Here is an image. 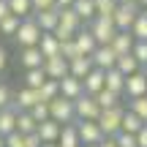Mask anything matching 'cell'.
<instances>
[{
  "mask_svg": "<svg viewBox=\"0 0 147 147\" xmlns=\"http://www.w3.org/2000/svg\"><path fill=\"white\" fill-rule=\"evenodd\" d=\"M90 36L95 38V44L98 47H109L112 44V38L117 36V27H115V22L112 19H106V16H95L93 22H90Z\"/></svg>",
  "mask_w": 147,
  "mask_h": 147,
  "instance_id": "6da1fadb",
  "label": "cell"
},
{
  "mask_svg": "<svg viewBox=\"0 0 147 147\" xmlns=\"http://www.w3.org/2000/svg\"><path fill=\"white\" fill-rule=\"evenodd\" d=\"M14 41L19 44V49L38 47V41H41V30H38V25L33 22V16H27V19H22V22H19V30H16Z\"/></svg>",
  "mask_w": 147,
  "mask_h": 147,
  "instance_id": "7a4b0ae2",
  "label": "cell"
},
{
  "mask_svg": "<svg viewBox=\"0 0 147 147\" xmlns=\"http://www.w3.org/2000/svg\"><path fill=\"white\" fill-rule=\"evenodd\" d=\"M123 106H115V109H104L98 115V128H101V134H104L106 139H112L115 134H120V123H123Z\"/></svg>",
  "mask_w": 147,
  "mask_h": 147,
  "instance_id": "3957f363",
  "label": "cell"
},
{
  "mask_svg": "<svg viewBox=\"0 0 147 147\" xmlns=\"http://www.w3.org/2000/svg\"><path fill=\"white\" fill-rule=\"evenodd\" d=\"M139 11H142V8H139L136 3L117 5V8H115V14H112V22H115L117 33H131L134 22H136V16H139Z\"/></svg>",
  "mask_w": 147,
  "mask_h": 147,
  "instance_id": "277c9868",
  "label": "cell"
},
{
  "mask_svg": "<svg viewBox=\"0 0 147 147\" xmlns=\"http://www.w3.org/2000/svg\"><path fill=\"white\" fill-rule=\"evenodd\" d=\"M98 115H101V109H98V104H95L93 95H84L82 93L76 101H74V117H76L79 123H82V120L95 123V120H98Z\"/></svg>",
  "mask_w": 147,
  "mask_h": 147,
  "instance_id": "5b68a950",
  "label": "cell"
},
{
  "mask_svg": "<svg viewBox=\"0 0 147 147\" xmlns=\"http://www.w3.org/2000/svg\"><path fill=\"white\" fill-rule=\"evenodd\" d=\"M49 120L52 123H57V125H65V123H74L76 117H74V104L71 101H65V98H55V101H49Z\"/></svg>",
  "mask_w": 147,
  "mask_h": 147,
  "instance_id": "8992f818",
  "label": "cell"
},
{
  "mask_svg": "<svg viewBox=\"0 0 147 147\" xmlns=\"http://www.w3.org/2000/svg\"><path fill=\"white\" fill-rule=\"evenodd\" d=\"M76 125V136H79V147L82 144H101L104 142V134H101V128H98V123H87V120H82V123H74Z\"/></svg>",
  "mask_w": 147,
  "mask_h": 147,
  "instance_id": "52a82bcc",
  "label": "cell"
},
{
  "mask_svg": "<svg viewBox=\"0 0 147 147\" xmlns=\"http://www.w3.org/2000/svg\"><path fill=\"white\" fill-rule=\"evenodd\" d=\"M41 71H44V76H47V79H52V82H60V79H65V76H68V63H65V60L57 55V57L44 60Z\"/></svg>",
  "mask_w": 147,
  "mask_h": 147,
  "instance_id": "ba28073f",
  "label": "cell"
},
{
  "mask_svg": "<svg viewBox=\"0 0 147 147\" xmlns=\"http://www.w3.org/2000/svg\"><path fill=\"white\" fill-rule=\"evenodd\" d=\"M123 95H128V101L147 95V79L142 76V71H136V74H131V76H125V87H123Z\"/></svg>",
  "mask_w": 147,
  "mask_h": 147,
  "instance_id": "9c48e42d",
  "label": "cell"
},
{
  "mask_svg": "<svg viewBox=\"0 0 147 147\" xmlns=\"http://www.w3.org/2000/svg\"><path fill=\"white\" fill-rule=\"evenodd\" d=\"M90 60H93V68H98V71H109V68H115L117 55L112 52V47H98L93 55H90Z\"/></svg>",
  "mask_w": 147,
  "mask_h": 147,
  "instance_id": "30bf717a",
  "label": "cell"
},
{
  "mask_svg": "<svg viewBox=\"0 0 147 147\" xmlns=\"http://www.w3.org/2000/svg\"><path fill=\"white\" fill-rule=\"evenodd\" d=\"M57 87H60V98H65V101H76L79 95L84 93L82 90V82H79V79H74V76H65V79H60L57 82Z\"/></svg>",
  "mask_w": 147,
  "mask_h": 147,
  "instance_id": "8fae6325",
  "label": "cell"
},
{
  "mask_svg": "<svg viewBox=\"0 0 147 147\" xmlns=\"http://www.w3.org/2000/svg\"><path fill=\"white\" fill-rule=\"evenodd\" d=\"M36 104H38V93L30 90V87H19V93L14 95V109L16 112H30Z\"/></svg>",
  "mask_w": 147,
  "mask_h": 147,
  "instance_id": "7c38bea8",
  "label": "cell"
},
{
  "mask_svg": "<svg viewBox=\"0 0 147 147\" xmlns=\"http://www.w3.org/2000/svg\"><path fill=\"white\" fill-rule=\"evenodd\" d=\"M57 27H63L65 33L76 36V33L82 30V22H79V16L74 14L71 8H60V11H57Z\"/></svg>",
  "mask_w": 147,
  "mask_h": 147,
  "instance_id": "4fadbf2b",
  "label": "cell"
},
{
  "mask_svg": "<svg viewBox=\"0 0 147 147\" xmlns=\"http://www.w3.org/2000/svg\"><path fill=\"white\" fill-rule=\"evenodd\" d=\"M74 44H76V49H79V55H82V57H90V55L98 49V44H95V38L90 36L87 27H82V30L74 36Z\"/></svg>",
  "mask_w": 147,
  "mask_h": 147,
  "instance_id": "5bb4252c",
  "label": "cell"
},
{
  "mask_svg": "<svg viewBox=\"0 0 147 147\" xmlns=\"http://www.w3.org/2000/svg\"><path fill=\"white\" fill-rule=\"evenodd\" d=\"M36 136L41 139V144H57L60 125H57V123H52V120H44V123H38V128H36Z\"/></svg>",
  "mask_w": 147,
  "mask_h": 147,
  "instance_id": "9a60e30c",
  "label": "cell"
},
{
  "mask_svg": "<svg viewBox=\"0 0 147 147\" xmlns=\"http://www.w3.org/2000/svg\"><path fill=\"white\" fill-rule=\"evenodd\" d=\"M19 65L25 71H33V68H41L44 65V57L38 52V47H30V49H19Z\"/></svg>",
  "mask_w": 147,
  "mask_h": 147,
  "instance_id": "2e32d148",
  "label": "cell"
},
{
  "mask_svg": "<svg viewBox=\"0 0 147 147\" xmlns=\"http://www.w3.org/2000/svg\"><path fill=\"white\" fill-rule=\"evenodd\" d=\"M123 87H125V76L117 68L104 71V90H109V93H115V95H123Z\"/></svg>",
  "mask_w": 147,
  "mask_h": 147,
  "instance_id": "e0dca14e",
  "label": "cell"
},
{
  "mask_svg": "<svg viewBox=\"0 0 147 147\" xmlns=\"http://www.w3.org/2000/svg\"><path fill=\"white\" fill-rule=\"evenodd\" d=\"M33 22L38 25V30H41V33H52L55 27H57V8H49V11H38V14H33Z\"/></svg>",
  "mask_w": 147,
  "mask_h": 147,
  "instance_id": "ac0fdd59",
  "label": "cell"
},
{
  "mask_svg": "<svg viewBox=\"0 0 147 147\" xmlns=\"http://www.w3.org/2000/svg\"><path fill=\"white\" fill-rule=\"evenodd\" d=\"M38 52H41V57H44V60L57 57V55H60V41L52 36V33H41V41H38Z\"/></svg>",
  "mask_w": 147,
  "mask_h": 147,
  "instance_id": "d6986e66",
  "label": "cell"
},
{
  "mask_svg": "<svg viewBox=\"0 0 147 147\" xmlns=\"http://www.w3.org/2000/svg\"><path fill=\"white\" fill-rule=\"evenodd\" d=\"M82 90H84V95H95V93H101V90H104V71L93 68L87 76L82 79Z\"/></svg>",
  "mask_w": 147,
  "mask_h": 147,
  "instance_id": "ffe728a7",
  "label": "cell"
},
{
  "mask_svg": "<svg viewBox=\"0 0 147 147\" xmlns=\"http://www.w3.org/2000/svg\"><path fill=\"white\" fill-rule=\"evenodd\" d=\"M14 131H16V109H14V104H11L8 109H0V136L5 139Z\"/></svg>",
  "mask_w": 147,
  "mask_h": 147,
  "instance_id": "44dd1931",
  "label": "cell"
},
{
  "mask_svg": "<svg viewBox=\"0 0 147 147\" xmlns=\"http://www.w3.org/2000/svg\"><path fill=\"white\" fill-rule=\"evenodd\" d=\"M112 52L117 55V57H123V55H131V47H134V36L131 33H117L115 38H112Z\"/></svg>",
  "mask_w": 147,
  "mask_h": 147,
  "instance_id": "7402d4cb",
  "label": "cell"
},
{
  "mask_svg": "<svg viewBox=\"0 0 147 147\" xmlns=\"http://www.w3.org/2000/svg\"><path fill=\"white\" fill-rule=\"evenodd\" d=\"M71 11L79 16V22H93L95 19V5H93V0H74V3H71Z\"/></svg>",
  "mask_w": 147,
  "mask_h": 147,
  "instance_id": "603a6c76",
  "label": "cell"
},
{
  "mask_svg": "<svg viewBox=\"0 0 147 147\" xmlns=\"http://www.w3.org/2000/svg\"><path fill=\"white\" fill-rule=\"evenodd\" d=\"M76 123V120H74ZM65 123L60 125V136H57V147H79V136H76V125Z\"/></svg>",
  "mask_w": 147,
  "mask_h": 147,
  "instance_id": "cb8c5ba5",
  "label": "cell"
},
{
  "mask_svg": "<svg viewBox=\"0 0 147 147\" xmlns=\"http://www.w3.org/2000/svg\"><path fill=\"white\" fill-rule=\"evenodd\" d=\"M90 71H93V60H90V57H76L74 63H68V76L79 79V82H82Z\"/></svg>",
  "mask_w": 147,
  "mask_h": 147,
  "instance_id": "d4e9b609",
  "label": "cell"
},
{
  "mask_svg": "<svg viewBox=\"0 0 147 147\" xmlns=\"http://www.w3.org/2000/svg\"><path fill=\"white\" fill-rule=\"evenodd\" d=\"M142 128H144V123L139 120L134 112H128V109L123 112V123H120V131H123V134H131V136H136Z\"/></svg>",
  "mask_w": 147,
  "mask_h": 147,
  "instance_id": "484cf974",
  "label": "cell"
},
{
  "mask_svg": "<svg viewBox=\"0 0 147 147\" xmlns=\"http://www.w3.org/2000/svg\"><path fill=\"white\" fill-rule=\"evenodd\" d=\"M38 123L30 117V112H16V134L19 136H27V134H36Z\"/></svg>",
  "mask_w": 147,
  "mask_h": 147,
  "instance_id": "4316f807",
  "label": "cell"
},
{
  "mask_svg": "<svg viewBox=\"0 0 147 147\" xmlns=\"http://www.w3.org/2000/svg\"><path fill=\"white\" fill-rule=\"evenodd\" d=\"M5 3H8L11 16H16V19H27V16H33L30 0H5Z\"/></svg>",
  "mask_w": 147,
  "mask_h": 147,
  "instance_id": "83f0119b",
  "label": "cell"
},
{
  "mask_svg": "<svg viewBox=\"0 0 147 147\" xmlns=\"http://www.w3.org/2000/svg\"><path fill=\"white\" fill-rule=\"evenodd\" d=\"M36 93H38V101H41V104H49V101H55V98L60 95V87H57V82L47 79V82H44Z\"/></svg>",
  "mask_w": 147,
  "mask_h": 147,
  "instance_id": "f1b7e54d",
  "label": "cell"
},
{
  "mask_svg": "<svg viewBox=\"0 0 147 147\" xmlns=\"http://www.w3.org/2000/svg\"><path fill=\"white\" fill-rule=\"evenodd\" d=\"M93 98H95V104H98L101 112H104V109H115V106H120V95L109 93V90H101V93H95Z\"/></svg>",
  "mask_w": 147,
  "mask_h": 147,
  "instance_id": "f546056e",
  "label": "cell"
},
{
  "mask_svg": "<svg viewBox=\"0 0 147 147\" xmlns=\"http://www.w3.org/2000/svg\"><path fill=\"white\" fill-rule=\"evenodd\" d=\"M115 68L123 74V76H131V74H136V71H142L139 68V63L131 57V55H123V57H117V63H115Z\"/></svg>",
  "mask_w": 147,
  "mask_h": 147,
  "instance_id": "4dcf8cb0",
  "label": "cell"
},
{
  "mask_svg": "<svg viewBox=\"0 0 147 147\" xmlns=\"http://www.w3.org/2000/svg\"><path fill=\"white\" fill-rule=\"evenodd\" d=\"M131 36H134V41H147V11H139L136 22L131 27Z\"/></svg>",
  "mask_w": 147,
  "mask_h": 147,
  "instance_id": "1f68e13d",
  "label": "cell"
},
{
  "mask_svg": "<svg viewBox=\"0 0 147 147\" xmlns=\"http://www.w3.org/2000/svg\"><path fill=\"white\" fill-rule=\"evenodd\" d=\"M44 82H47V76H44V71H41V68L25 71V87H30V90H38Z\"/></svg>",
  "mask_w": 147,
  "mask_h": 147,
  "instance_id": "d6a6232c",
  "label": "cell"
},
{
  "mask_svg": "<svg viewBox=\"0 0 147 147\" xmlns=\"http://www.w3.org/2000/svg\"><path fill=\"white\" fill-rule=\"evenodd\" d=\"M128 112H134V115H136L142 123H147V95H142V98H134V101H128Z\"/></svg>",
  "mask_w": 147,
  "mask_h": 147,
  "instance_id": "836d02e7",
  "label": "cell"
},
{
  "mask_svg": "<svg viewBox=\"0 0 147 147\" xmlns=\"http://www.w3.org/2000/svg\"><path fill=\"white\" fill-rule=\"evenodd\" d=\"M93 5H95V16L112 19V14H115V8H117V0H93Z\"/></svg>",
  "mask_w": 147,
  "mask_h": 147,
  "instance_id": "e575fe53",
  "label": "cell"
},
{
  "mask_svg": "<svg viewBox=\"0 0 147 147\" xmlns=\"http://www.w3.org/2000/svg\"><path fill=\"white\" fill-rule=\"evenodd\" d=\"M131 57L139 63V68H144V65H147V41H134Z\"/></svg>",
  "mask_w": 147,
  "mask_h": 147,
  "instance_id": "d590c367",
  "label": "cell"
},
{
  "mask_svg": "<svg viewBox=\"0 0 147 147\" xmlns=\"http://www.w3.org/2000/svg\"><path fill=\"white\" fill-rule=\"evenodd\" d=\"M60 57H63L65 63H74L76 57H82V55H79V49H76V44H74V38L60 44Z\"/></svg>",
  "mask_w": 147,
  "mask_h": 147,
  "instance_id": "8d00e7d4",
  "label": "cell"
},
{
  "mask_svg": "<svg viewBox=\"0 0 147 147\" xmlns=\"http://www.w3.org/2000/svg\"><path fill=\"white\" fill-rule=\"evenodd\" d=\"M19 22H22V19H16V16H5V19L0 22V36L14 38V36H16V30H19Z\"/></svg>",
  "mask_w": 147,
  "mask_h": 147,
  "instance_id": "74e56055",
  "label": "cell"
},
{
  "mask_svg": "<svg viewBox=\"0 0 147 147\" xmlns=\"http://www.w3.org/2000/svg\"><path fill=\"white\" fill-rule=\"evenodd\" d=\"M30 117H33L36 123H44V120H49V106L38 101V104H36V106L30 109Z\"/></svg>",
  "mask_w": 147,
  "mask_h": 147,
  "instance_id": "f35d334b",
  "label": "cell"
},
{
  "mask_svg": "<svg viewBox=\"0 0 147 147\" xmlns=\"http://www.w3.org/2000/svg\"><path fill=\"white\" fill-rule=\"evenodd\" d=\"M112 139H115V144L117 147H136V136H131V134H115V136H112Z\"/></svg>",
  "mask_w": 147,
  "mask_h": 147,
  "instance_id": "ab89813d",
  "label": "cell"
},
{
  "mask_svg": "<svg viewBox=\"0 0 147 147\" xmlns=\"http://www.w3.org/2000/svg\"><path fill=\"white\" fill-rule=\"evenodd\" d=\"M14 104V93H11L8 84H0V109H8Z\"/></svg>",
  "mask_w": 147,
  "mask_h": 147,
  "instance_id": "60d3db41",
  "label": "cell"
},
{
  "mask_svg": "<svg viewBox=\"0 0 147 147\" xmlns=\"http://www.w3.org/2000/svg\"><path fill=\"white\" fill-rule=\"evenodd\" d=\"M30 5H33V14H38V11L55 8V0H30Z\"/></svg>",
  "mask_w": 147,
  "mask_h": 147,
  "instance_id": "b9f144b4",
  "label": "cell"
},
{
  "mask_svg": "<svg viewBox=\"0 0 147 147\" xmlns=\"http://www.w3.org/2000/svg\"><path fill=\"white\" fill-rule=\"evenodd\" d=\"M3 142H5V147H25V144H22V136H19L16 131H14V134H8Z\"/></svg>",
  "mask_w": 147,
  "mask_h": 147,
  "instance_id": "7bdbcfd3",
  "label": "cell"
},
{
  "mask_svg": "<svg viewBox=\"0 0 147 147\" xmlns=\"http://www.w3.org/2000/svg\"><path fill=\"white\" fill-rule=\"evenodd\" d=\"M22 144L25 147H41V139L36 134H27V136H22Z\"/></svg>",
  "mask_w": 147,
  "mask_h": 147,
  "instance_id": "ee69618b",
  "label": "cell"
},
{
  "mask_svg": "<svg viewBox=\"0 0 147 147\" xmlns=\"http://www.w3.org/2000/svg\"><path fill=\"white\" fill-rule=\"evenodd\" d=\"M136 147H147V125L136 134Z\"/></svg>",
  "mask_w": 147,
  "mask_h": 147,
  "instance_id": "f6af8a7d",
  "label": "cell"
},
{
  "mask_svg": "<svg viewBox=\"0 0 147 147\" xmlns=\"http://www.w3.org/2000/svg\"><path fill=\"white\" fill-rule=\"evenodd\" d=\"M5 65H8V52H5V47H0V74L5 71Z\"/></svg>",
  "mask_w": 147,
  "mask_h": 147,
  "instance_id": "bcb514c9",
  "label": "cell"
},
{
  "mask_svg": "<svg viewBox=\"0 0 147 147\" xmlns=\"http://www.w3.org/2000/svg\"><path fill=\"white\" fill-rule=\"evenodd\" d=\"M5 16H11V11H8V3H5V0H0V22H3Z\"/></svg>",
  "mask_w": 147,
  "mask_h": 147,
  "instance_id": "7dc6e473",
  "label": "cell"
},
{
  "mask_svg": "<svg viewBox=\"0 0 147 147\" xmlns=\"http://www.w3.org/2000/svg\"><path fill=\"white\" fill-rule=\"evenodd\" d=\"M71 3H74V0H55V8H71Z\"/></svg>",
  "mask_w": 147,
  "mask_h": 147,
  "instance_id": "c3c4849f",
  "label": "cell"
},
{
  "mask_svg": "<svg viewBox=\"0 0 147 147\" xmlns=\"http://www.w3.org/2000/svg\"><path fill=\"white\" fill-rule=\"evenodd\" d=\"M95 147H117V144H115V139H104V142L95 144Z\"/></svg>",
  "mask_w": 147,
  "mask_h": 147,
  "instance_id": "681fc988",
  "label": "cell"
},
{
  "mask_svg": "<svg viewBox=\"0 0 147 147\" xmlns=\"http://www.w3.org/2000/svg\"><path fill=\"white\" fill-rule=\"evenodd\" d=\"M136 5H139L142 11H147V0H136Z\"/></svg>",
  "mask_w": 147,
  "mask_h": 147,
  "instance_id": "f907efd6",
  "label": "cell"
},
{
  "mask_svg": "<svg viewBox=\"0 0 147 147\" xmlns=\"http://www.w3.org/2000/svg\"><path fill=\"white\" fill-rule=\"evenodd\" d=\"M128 3H136V0H117V5H128Z\"/></svg>",
  "mask_w": 147,
  "mask_h": 147,
  "instance_id": "816d5d0a",
  "label": "cell"
},
{
  "mask_svg": "<svg viewBox=\"0 0 147 147\" xmlns=\"http://www.w3.org/2000/svg\"><path fill=\"white\" fill-rule=\"evenodd\" d=\"M142 76H144V79H147V65H144V68H142Z\"/></svg>",
  "mask_w": 147,
  "mask_h": 147,
  "instance_id": "f5cc1de1",
  "label": "cell"
},
{
  "mask_svg": "<svg viewBox=\"0 0 147 147\" xmlns=\"http://www.w3.org/2000/svg\"><path fill=\"white\" fill-rule=\"evenodd\" d=\"M0 147H5V142H3V136H0Z\"/></svg>",
  "mask_w": 147,
  "mask_h": 147,
  "instance_id": "db71d44e",
  "label": "cell"
},
{
  "mask_svg": "<svg viewBox=\"0 0 147 147\" xmlns=\"http://www.w3.org/2000/svg\"><path fill=\"white\" fill-rule=\"evenodd\" d=\"M41 147H57V144H41Z\"/></svg>",
  "mask_w": 147,
  "mask_h": 147,
  "instance_id": "11a10c76",
  "label": "cell"
},
{
  "mask_svg": "<svg viewBox=\"0 0 147 147\" xmlns=\"http://www.w3.org/2000/svg\"><path fill=\"white\" fill-rule=\"evenodd\" d=\"M82 147H95V144H82Z\"/></svg>",
  "mask_w": 147,
  "mask_h": 147,
  "instance_id": "9f6ffc18",
  "label": "cell"
},
{
  "mask_svg": "<svg viewBox=\"0 0 147 147\" xmlns=\"http://www.w3.org/2000/svg\"><path fill=\"white\" fill-rule=\"evenodd\" d=\"M144 125H147V123H144Z\"/></svg>",
  "mask_w": 147,
  "mask_h": 147,
  "instance_id": "6f0895ef",
  "label": "cell"
}]
</instances>
